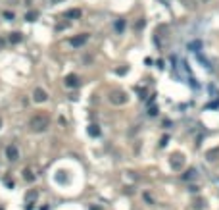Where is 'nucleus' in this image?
Instances as JSON below:
<instances>
[{"instance_id":"nucleus-14","label":"nucleus","mask_w":219,"mask_h":210,"mask_svg":"<svg viewBox=\"0 0 219 210\" xmlns=\"http://www.w3.org/2000/svg\"><path fill=\"white\" fill-rule=\"evenodd\" d=\"M23 177L27 179V181H33V179H35V176H33V173L29 172V170H25V172H23Z\"/></svg>"},{"instance_id":"nucleus-13","label":"nucleus","mask_w":219,"mask_h":210,"mask_svg":"<svg viewBox=\"0 0 219 210\" xmlns=\"http://www.w3.org/2000/svg\"><path fill=\"white\" fill-rule=\"evenodd\" d=\"M115 29H117V31H123V29H125V21H123V19L115 21Z\"/></svg>"},{"instance_id":"nucleus-18","label":"nucleus","mask_w":219,"mask_h":210,"mask_svg":"<svg viewBox=\"0 0 219 210\" xmlns=\"http://www.w3.org/2000/svg\"><path fill=\"white\" fill-rule=\"evenodd\" d=\"M52 2H54V4H58V2H62V0H52Z\"/></svg>"},{"instance_id":"nucleus-10","label":"nucleus","mask_w":219,"mask_h":210,"mask_svg":"<svg viewBox=\"0 0 219 210\" xmlns=\"http://www.w3.org/2000/svg\"><path fill=\"white\" fill-rule=\"evenodd\" d=\"M21 39H23L21 33H12L10 35V42H21Z\"/></svg>"},{"instance_id":"nucleus-3","label":"nucleus","mask_w":219,"mask_h":210,"mask_svg":"<svg viewBox=\"0 0 219 210\" xmlns=\"http://www.w3.org/2000/svg\"><path fill=\"white\" fill-rule=\"evenodd\" d=\"M6 158L12 160V162L19 160V150H17L16 145H8V147H6Z\"/></svg>"},{"instance_id":"nucleus-17","label":"nucleus","mask_w":219,"mask_h":210,"mask_svg":"<svg viewBox=\"0 0 219 210\" xmlns=\"http://www.w3.org/2000/svg\"><path fill=\"white\" fill-rule=\"evenodd\" d=\"M35 197H36V193H35V191H31V193H29V197H27V199H29V200H35Z\"/></svg>"},{"instance_id":"nucleus-15","label":"nucleus","mask_w":219,"mask_h":210,"mask_svg":"<svg viewBox=\"0 0 219 210\" xmlns=\"http://www.w3.org/2000/svg\"><path fill=\"white\" fill-rule=\"evenodd\" d=\"M4 18H6V19H13V14H10V12H4Z\"/></svg>"},{"instance_id":"nucleus-6","label":"nucleus","mask_w":219,"mask_h":210,"mask_svg":"<svg viewBox=\"0 0 219 210\" xmlns=\"http://www.w3.org/2000/svg\"><path fill=\"white\" fill-rule=\"evenodd\" d=\"M182 164H185V158H182V154H173V156H171V166H173V170H179Z\"/></svg>"},{"instance_id":"nucleus-16","label":"nucleus","mask_w":219,"mask_h":210,"mask_svg":"<svg viewBox=\"0 0 219 210\" xmlns=\"http://www.w3.org/2000/svg\"><path fill=\"white\" fill-rule=\"evenodd\" d=\"M148 114H150V116H156V114H158V108H150Z\"/></svg>"},{"instance_id":"nucleus-9","label":"nucleus","mask_w":219,"mask_h":210,"mask_svg":"<svg viewBox=\"0 0 219 210\" xmlns=\"http://www.w3.org/2000/svg\"><path fill=\"white\" fill-rule=\"evenodd\" d=\"M89 135H92V137H98V135H100V129H98V125H89Z\"/></svg>"},{"instance_id":"nucleus-7","label":"nucleus","mask_w":219,"mask_h":210,"mask_svg":"<svg viewBox=\"0 0 219 210\" xmlns=\"http://www.w3.org/2000/svg\"><path fill=\"white\" fill-rule=\"evenodd\" d=\"M77 85H79L77 75H67V77H65V87H69V89H71V87H77Z\"/></svg>"},{"instance_id":"nucleus-1","label":"nucleus","mask_w":219,"mask_h":210,"mask_svg":"<svg viewBox=\"0 0 219 210\" xmlns=\"http://www.w3.org/2000/svg\"><path fill=\"white\" fill-rule=\"evenodd\" d=\"M50 124V120H48V116H42V114H36L31 118V121H29V127L33 129V131H44V129L48 127Z\"/></svg>"},{"instance_id":"nucleus-19","label":"nucleus","mask_w":219,"mask_h":210,"mask_svg":"<svg viewBox=\"0 0 219 210\" xmlns=\"http://www.w3.org/2000/svg\"><path fill=\"white\" fill-rule=\"evenodd\" d=\"M0 125H2V120H0Z\"/></svg>"},{"instance_id":"nucleus-12","label":"nucleus","mask_w":219,"mask_h":210,"mask_svg":"<svg viewBox=\"0 0 219 210\" xmlns=\"http://www.w3.org/2000/svg\"><path fill=\"white\" fill-rule=\"evenodd\" d=\"M194 176H196V170H194V168H190V170H188V172H186L182 177H185V179H192Z\"/></svg>"},{"instance_id":"nucleus-2","label":"nucleus","mask_w":219,"mask_h":210,"mask_svg":"<svg viewBox=\"0 0 219 210\" xmlns=\"http://www.w3.org/2000/svg\"><path fill=\"white\" fill-rule=\"evenodd\" d=\"M110 100H112L113 104H125L127 102V95L123 91H113L112 95H110Z\"/></svg>"},{"instance_id":"nucleus-4","label":"nucleus","mask_w":219,"mask_h":210,"mask_svg":"<svg viewBox=\"0 0 219 210\" xmlns=\"http://www.w3.org/2000/svg\"><path fill=\"white\" fill-rule=\"evenodd\" d=\"M86 41H89V35H86V33H81V35H77V37L71 39V45H73V46H83Z\"/></svg>"},{"instance_id":"nucleus-5","label":"nucleus","mask_w":219,"mask_h":210,"mask_svg":"<svg viewBox=\"0 0 219 210\" xmlns=\"http://www.w3.org/2000/svg\"><path fill=\"white\" fill-rule=\"evenodd\" d=\"M33 98H35V102H44V100L48 98V95H46V91H42L40 87H39V89H35Z\"/></svg>"},{"instance_id":"nucleus-11","label":"nucleus","mask_w":219,"mask_h":210,"mask_svg":"<svg viewBox=\"0 0 219 210\" xmlns=\"http://www.w3.org/2000/svg\"><path fill=\"white\" fill-rule=\"evenodd\" d=\"M36 16H39L36 12H29V14H25V19H27V21H35Z\"/></svg>"},{"instance_id":"nucleus-8","label":"nucleus","mask_w":219,"mask_h":210,"mask_svg":"<svg viewBox=\"0 0 219 210\" xmlns=\"http://www.w3.org/2000/svg\"><path fill=\"white\" fill-rule=\"evenodd\" d=\"M65 18H69V19L81 18V10H67V12H65Z\"/></svg>"}]
</instances>
